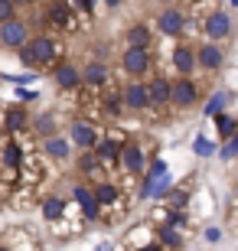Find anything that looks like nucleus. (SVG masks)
<instances>
[{
    "label": "nucleus",
    "instance_id": "obj_35",
    "mask_svg": "<svg viewBox=\"0 0 238 251\" xmlns=\"http://www.w3.org/2000/svg\"><path fill=\"white\" fill-rule=\"evenodd\" d=\"M108 7H118V0H108Z\"/></svg>",
    "mask_w": 238,
    "mask_h": 251
},
{
    "label": "nucleus",
    "instance_id": "obj_32",
    "mask_svg": "<svg viewBox=\"0 0 238 251\" xmlns=\"http://www.w3.org/2000/svg\"><path fill=\"white\" fill-rule=\"evenodd\" d=\"M186 196H189V193H183V189H180V193H173V205H183Z\"/></svg>",
    "mask_w": 238,
    "mask_h": 251
},
{
    "label": "nucleus",
    "instance_id": "obj_5",
    "mask_svg": "<svg viewBox=\"0 0 238 251\" xmlns=\"http://www.w3.org/2000/svg\"><path fill=\"white\" fill-rule=\"evenodd\" d=\"M118 163L124 173H144V153H140L137 144H121Z\"/></svg>",
    "mask_w": 238,
    "mask_h": 251
},
{
    "label": "nucleus",
    "instance_id": "obj_30",
    "mask_svg": "<svg viewBox=\"0 0 238 251\" xmlns=\"http://www.w3.org/2000/svg\"><path fill=\"white\" fill-rule=\"evenodd\" d=\"M75 10H79V13H88V10H92V0H75Z\"/></svg>",
    "mask_w": 238,
    "mask_h": 251
},
{
    "label": "nucleus",
    "instance_id": "obj_8",
    "mask_svg": "<svg viewBox=\"0 0 238 251\" xmlns=\"http://www.w3.org/2000/svg\"><path fill=\"white\" fill-rule=\"evenodd\" d=\"M82 75V82L88 85V88H105V85H108V65L105 62H98V59H95V62H88L85 65V72H79Z\"/></svg>",
    "mask_w": 238,
    "mask_h": 251
},
{
    "label": "nucleus",
    "instance_id": "obj_10",
    "mask_svg": "<svg viewBox=\"0 0 238 251\" xmlns=\"http://www.w3.org/2000/svg\"><path fill=\"white\" fill-rule=\"evenodd\" d=\"M72 144L79 150H92L95 144H98V130H95L92 124H85V121H75L72 124Z\"/></svg>",
    "mask_w": 238,
    "mask_h": 251
},
{
    "label": "nucleus",
    "instance_id": "obj_6",
    "mask_svg": "<svg viewBox=\"0 0 238 251\" xmlns=\"http://www.w3.org/2000/svg\"><path fill=\"white\" fill-rule=\"evenodd\" d=\"M183 29H186V17L176 7H170V10L160 13V33H163V36H180Z\"/></svg>",
    "mask_w": 238,
    "mask_h": 251
},
{
    "label": "nucleus",
    "instance_id": "obj_7",
    "mask_svg": "<svg viewBox=\"0 0 238 251\" xmlns=\"http://www.w3.org/2000/svg\"><path fill=\"white\" fill-rule=\"evenodd\" d=\"M206 33H209L212 39H225L232 33V20L229 13H222V10H212L209 17H206Z\"/></svg>",
    "mask_w": 238,
    "mask_h": 251
},
{
    "label": "nucleus",
    "instance_id": "obj_1",
    "mask_svg": "<svg viewBox=\"0 0 238 251\" xmlns=\"http://www.w3.org/2000/svg\"><path fill=\"white\" fill-rule=\"evenodd\" d=\"M59 56H62V46L49 36H36L33 43H23L20 46V62L33 65V69H49V65H55Z\"/></svg>",
    "mask_w": 238,
    "mask_h": 251
},
{
    "label": "nucleus",
    "instance_id": "obj_21",
    "mask_svg": "<svg viewBox=\"0 0 238 251\" xmlns=\"http://www.w3.org/2000/svg\"><path fill=\"white\" fill-rule=\"evenodd\" d=\"M49 20H53L55 26H72V20H69V7H65V3H53V7H49Z\"/></svg>",
    "mask_w": 238,
    "mask_h": 251
},
{
    "label": "nucleus",
    "instance_id": "obj_9",
    "mask_svg": "<svg viewBox=\"0 0 238 251\" xmlns=\"http://www.w3.org/2000/svg\"><path fill=\"white\" fill-rule=\"evenodd\" d=\"M121 101L128 104V108H134V111H144V108H150V98H147V85L131 82L128 88H124V95H121Z\"/></svg>",
    "mask_w": 238,
    "mask_h": 251
},
{
    "label": "nucleus",
    "instance_id": "obj_15",
    "mask_svg": "<svg viewBox=\"0 0 238 251\" xmlns=\"http://www.w3.org/2000/svg\"><path fill=\"white\" fill-rule=\"evenodd\" d=\"M92 193H95V202H98V205H108V209H111V205H118V199H121V189L114 186V183H108V179H105V183H98Z\"/></svg>",
    "mask_w": 238,
    "mask_h": 251
},
{
    "label": "nucleus",
    "instance_id": "obj_37",
    "mask_svg": "<svg viewBox=\"0 0 238 251\" xmlns=\"http://www.w3.org/2000/svg\"><path fill=\"white\" fill-rule=\"evenodd\" d=\"M0 183H3V176H0Z\"/></svg>",
    "mask_w": 238,
    "mask_h": 251
},
{
    "label": "nucleus",
    "instance_id": "obj_36",
    "mask_svg": "<svg viewBox=\"0 0 238 251\" xmlns=\"http://www.w3.org/2000/svg\"><path fill=\"white\" fill-rule=\"evenodd\" d=\"M0 251H10V248H7V245H0Z\"/></svg>",
    "mask_w": 238,
    "mask_h": 251
},
{
    "label": "nucleus",
    "instance_id": "obj_16",
    "mask_svg": "<svg viewBox=\"0 0 238 251\" xmlns=\"http://www.w3.org/2000/svg\"><path fill=\"white\" fill-rule=\"evenodd\" d=\"M0 163H3L10 173H17V170H20L23 153H20V144H17V140H7V144H3V150H0Z\"/></svg>",
    "mask_w": 238,
    "mask_h": 251
},
{
    "label": "nucleus",
    "instance_id": "obj_22",
    "mask_svg": "<svg viewBox=\"0 0 238 251\" xmlns=\"http://www.w3.org/2000/svg\"><path fill=\"white\" fill-rule=\"evenodd\" d=\"M23 127H26V111H23V108H10L7 111V130L17 134V130H23Z\"/></svg>",
    "mask_w": 238,
    "mask_h": 251
},
{
    "label": "nucleus",
    "instance_id": "obj_25",
    "mask_svg": "<svg viewBox=\"0 0 238 251\" xmlns=\"http://www.w3.org/2000/svg\"><path fill=\"white\" fill-rule=\"evenodd\" d=\"M225 104H229V95H225V92H215L209 101H206V114H209V118H215V114H222V108H225Z\"/></svg>",
    "mask_w": 238,
    "mask_h": 251
},
{
    "label": "nucleus",
    "instance_id": "obj_23",
    "mask_svg": "<svg viewBox=\"0 0 238 251\" xmlns=\"http://www.w3.org/2000/svg\"><path fill=\"white\" fill-rule=\"evenodd\" d=\"M46 153L55 157V160H65V157H69V144H65L62 137H49L46 140Z\"/></svg>",
    "mask_w": 238,
    "mask_h": 251
},
{
    "label": "nucleus",
    "instance_id": "obj_4",
    "mask_svg": "<svg viewBox=\"0 0 238 251\" xmlns=\"http://www.w3.org/2000/svg\"><path fill=\"white\" fill-rule=\"evenodd\" d=\"M92 150H95V157H98L101 167H111V163H118V153H121V134H111V137H105V140L98 137V144H95Z\"/></svg>",
    "mask_w": 238,
    "mask_h": 251
},
{
    "label": "nucleus",
    "instance_id": "obj_18",
    "mask_svg": "<svg viewBox=\"0 0 238 251\" xmlns=\"http://www.w3.org/2000/svg\"><path fill=\"white\" fill-rule=\"evenodd\" d=\"M173 65H176V72H180V75H189L192 69H196V52H192L189 46H180L173 52Z\"/></svg>",
    "mask_w": 238,
    "mask_h": 251
},
{
    "label": "nucleus",
    "instance_id": "obj_14",
    "mask_svg": "<svg viewBox=\"0 0 238 251\" xmlns=\"http://www.w3.org/2000/svg\"><path fill=\"white\" fill-rule=\"evenodd\" d=\"M147 98H150V108H160V104L170 101V82L157 75L154 82H147Z\"/></svg>",
    "mask_w": 238,
    "mask_h": 251
},
{
    "label": "nucleus",
    "instance_id": "obj_33",
    "mask_svg": "<svg viewBox=\"0 0 238 251\" xmlns=\"http://www.w3.org/2000/svg\"><path fill=\"white\" fill-rule=\"evenodd\" d=\"M140 251H160V245H157V242H150V245H144Z\"/></svg>",
    "mask_w": 238,
    "mask_h": 251
},
{
    "label": "nucleus",
    "instance_id": "obj_34",
    "mask_svg": "<svg viewBox=\"0 0 238 251\" xmlns=\"http://www.w3.org/2000/svg\"><path fill=\"white\" fill-rule=\"evenodd\" d=\"M10 3H13V7H23V3H29V0H10Z\"/></svg>",
    "mask_w": 238,
    "mask_h": 251
},
{
    "label": "nucleus",
    "instance_id": "obj_29",
    "mask_svg": "<svg viewBox=\"0 0 238 251\" xmlns=\"http://www.w3.org/2000/svg\"><path fill=\"white\" fill-rule=\"evenodd\" d=\"M3 20H13V3L10 0H0V23Z\"/></svg>",
    "mask_w": 238,
    "mask_h": 251
},
{
    "label": "nucleus",
    "instance_id": "obj_13",
    "mask_svg": "<svg viewBox=\"0 0 238 251\" xmlns=\"http://www.w3.org/2000/svg\"><path fill=\"white\" fill-rule=\"evenodd\" d=\"M55 85L65 88V92H69V88H79V85H82V75H79V69H75L72 62H59L55 65Z\"/></svg>",
    "mask_w": 238,
    "mask_h": 251
},
{
    "label": "nucleus",
    "instance_id": "obj_2",
    "mask_svg": "<svg viewBox=\"0 0 238 251\" xmlns=\"http://www.w3.org/2000/svg\"><path fill=\"white\" fill-rule=\"evenodd\" d=\"M26 23H20V20H3L0 23V43L10 49H20L23 43H26Z\"/></svg>",
    "mask_w": 238,
    "mask_h": 251
},
{
    "label": "nucleus",
    "instance_id": "obj_24",
    "mask_svg": "<svg viewBox=\"0 0 238 251\" xmlns=\"http://www.w3.org/2000/svg\"><path fill=\"white\" fill-rule=\"evenodd\" d=\"M62 212H65L62 199H46V202H43V215H46L49 222H59V219H62Z\"/></svg>",
    "mask_w": 238,
    "mask_h": 251
},
{
    "label": "nucleus",
    "instance_id": "obj_3",
    "mask_svg": "<svg viewBox=\"0 0 238 251\" xmlns=\"http://www.w3.org/2000/svg\"><path fill=\"white\" fill-rule=\"evenodd\" d=\"M170 101L176 108H189L196 101V82H192L189 75H183L180 82H170Z\"/></svg>",
    "mask_w": 238,
    "mask_h": 251
},
{
    "label": "nucleus",
    "instance_id": "obj_12",
    "mask_svg": "<svg viewBox=\"0 0 238 251\" xmlns=\"http://www.w3.org/2000/svg\"><path fill=\"white\" fill-rule=\"evenodd\" d=\"M124 69H128L131 75H144L147 69H150V52H147V49H134V46H131L128 52H124Z\"/></svg>",
    "mask_w": 238,
    "mask_h": 251
},
{
    "label": "nucleus",
    "instance_id": "obj_17",
    "mask_svg": "<svg viewBox=\"0 0 238 251\" xmlns=\"http://www.w3.org/2000/svg\"><path fill=\"white\" fill-rule=\"evenodd\" d=\"M222 59H225V56H222V49L212 46V43H209V46H202L199 52H196V62H199L202 69H209V72H212V69H219Z\"/></svg>",
    "mask_w": 238,
    "mask_h": 251
},
{
    "label": "nucleus",
    "instance_id": "obj_28",
    "mask_svg": "<svg viewBox=\"0 0 238 251\" xmlns=\"http://www.w3.org/2000/svg\"><path fill=\"white\" fill-rule=\"evenodd\" d=\"M235 153H238V137H229V144L222 150V160H235Z\"/></svg>",
    "mask_w": 238,
    "mask_h": 251
},
{
    "label": "nucleus",
    "instance_id": "obj_31",
    "mask_svg": "<svg viewBox=\"0 0 238 251\" xmlns=\"http://www.w3.org/2000/svg\"><path fill=\"white\" fill-rule=\"evenodd\" d=\"M219 238H222L219 228H206V242H219Z\"/></svg>",
    "mask_w": 238,
    "mask_h": 251
},
{
    "label": "nucleus",
    "instance_id": "obj_11",
    "mask_svg": "<svg viewBox=\"0 0 238 251\" xmlns=\"http://www.w3.org/2000/svg\"><path fill=\"white\" fill-rule=\"evenodd\" d=\"M75 202H79V209H82V215L85 219H98V212H101V205L95 202V193H92V186H75Z\"/></svg>",
    "mask_w": 238,
    "mask_h": 251
},
{
    "label": "nucleus",
    "instance_id": "obj_26",
    "mask_svg": "<svg viewBox=\"0 0 238 251\" xmlns=\"http://www.w3.org/2000/svg\"><path fill=\"white\" fill-rule=\"evenodd\" d=\"M219 118V134L222 137H235V118H229V114H215Z\"/></svg>",
    "mask_w": 238,
    "mask_h": 251
},
{
    "label": "nucleus",
    "instance_id": "obj_27",
    "mask_svg": "<svg viewBox=\"0 0 238 251\" xmlns=\"http://www.w3.org/2000/svg\"><path fill=\"white\" fill-rule=\"evenodd\" d=\"M192 150H196L199 157H212V150H215V144H212L209 137H196V144H192Z\"/></svg>",
    "mask_w": 238,
    "mask_h": 251
},
{
    "label": "nucleus",
    "instance_id": "obj_19",
    "mask_svg": "<svg viewBox=\"0 0 238 251\" xmlns=\"http://www.w3.org/2000/svg\"><path fill=\"white\" fill-rule=\"evenodd\" d=\"M160 245H166V248H180L183 245V235H180V228L170 222L160 225Z\"/></svg>",
    "mask_w": 238,
    "mask_h": 251
},
{
    "label": "nucleus",
    "instance_id": "obj_20",
    "mask_svg": "<svg viewBox=\"0 0 238 251\" xmlns=\"http://www.w3.org/2000/svg\"><path fill=\"white\" fill-rule=\"evenodd\" d=\"M147 43H150V29H147V26H131L128 29V46L147 49Z\"/></svg>",
    "mask_w": 238,
    "mask_h": 251
}]
</instances>
